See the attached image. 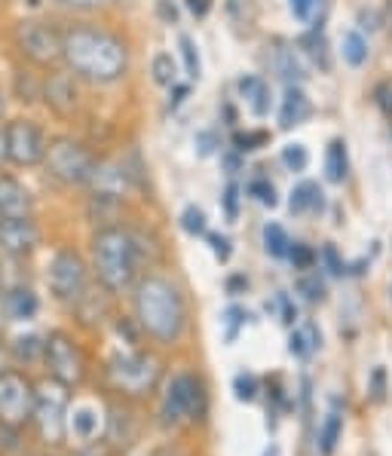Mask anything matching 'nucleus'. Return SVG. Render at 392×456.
Here are the masks:
<instances>
[{
  "instance_id": "nucleus-39",
  "label": "nucleus",
  "mask_w": 392,
  "mask_h": 456,
  "mask_svg": "<svg viewBox=\"0 0 392 456\" xmlns=\"http://www.w3.org/2000/svg\"><path fill=\"white\" fill-rule=\"evenodd\" d=\"M208 242H212L215 257H218V261H227V257H230V240H227V236H221V233H208Z\"/></svg>"
},
{
  "instance_id": "nucleus-25",
  "label": "nucleus",
  "mask_w": 392,
  "mask_h": 456,
  "mask_svg": "<svg viewBox=\"0 0 392 456\" xmlns=\"http://www.w3.org/2000/svg\"><path fill=\"white\" fill-rule=\"evenodd\" d=\"M264 245H267V251L273 257H289L291 240L279 224H267V227H264Z\"/></svg>"
},
{
  "instance_id": "nucleus-14",
  "label": "nucleus",
  "mask_w": 392,
  "mask_h": 456,
  "mask_svg": "<svg viewBox=\"0 0 392 456\" xmlns=\"http://www.w3.org/2000/svg\"><path fill=\"white\" fill-rule=\"evenodd\" d=\"M0 217H31V193L10 175H0Z\"/></svg>"
},
{
  "instance_id": "nucleus-33",
  "label": "nucleus",
  "mask_w": 392,
  "mask_h": 456,
  "mask_svg": "<svg viewBox=\"0 0 392 456\" xmlns=\"http://www.w3.org/2000/svg\"><path fill=\"white\" fill-rule=\"evenodd\" d=\"M95 426H98V417L93 411H77L74 417V432L80 435V438H93L95 435Z\"/></svg>"
},
{
  "instance_id": "nucleus-1",
  "label": "nucleus",
  "mask_w": 392,
  "mask_h": 456,
  "mask_svg": "<svg viewBox=\"0 0 392 456\" xmlns=\"http://www.w3.org/2000/svg\"><path fill=\"white\" fill-rule=\"evenodd\" d=\"M65 61L74 77L89 83H117L129 71V49L104 28L77 25L65 31Z\"/></svg>"
},
{
  "instance_id": "nucleus-22",
  "label": "nucleus",
  "mask_w": 392,
  "mask_h": 456,
  "mask_svg": "<svg viewBox=\"0 0 392 456\" xmlns=\"http://www.w3.org/2000/svg\"><path fill=\"white\" fill-rule=\"evenodd\" d=\"M343 61L353 68H362L368 61V40L359 31L343 34Z\"/></svg>"
},
{
  "instance_id": "nucleus-29",
  "label": "nucleus",
  "mask_w": 392,
  "mask_h": 456,
  "mask_svg": "<svg viewBox=\"0 0 392 456\" xmlns=\"http://www.w3.org/2000/svg\"><path fill=\"white\" fill-rule=\"evenodd\" d=\"M181 227H184L191 236L206 233V215H202V208L187 206V208H184V215H181Z\"/></svg>"
},
{
  "instance_id": "nucleus-15",
  "label": "nucleus",
  "mask_w": 392,
  "mask_h": 456,
  "mask_svg": "<svg viewBox=\"0 0 392 456\" xmlns=\"http://www.w3.org/2000/svg\"><path fill=\"white\" fill-rule=\"evenodd\" d=\"M77 98H80V95H77V86H74V77L71 74H53V77H49L46 102L53 104L55 114H61V117L74 114Z\"/></svg>"
},
{
  "instance_id": "nucleus-18",
  "label": "nucleus",
  "mask_w": 392,
  "mask_h": 456,
  "mask_svg": "<svg viewBox=\"0 0 392 456\" xmlns=\"http://www.w3.org/2000/svg\"><path fill=\"white\" fill-rule=\"evenodd\" d=\"M240 93H242L245 104H249V110L255 117H267L270 114V86L261 80V77H255V74L242 77Z\"/></svg>"
},
{
  "instance_id": "nucleus-10",
  "label": "nucleus",
  "mask_w": 392,
  "mask_h": 456,
  "mask_svg": "<svg viewBox=\"0 0 392 456\" xmlns=\"http://www.w3.org/2000/svg\"><path fill=\"white\" fill-rule=\"evenodd\" d=\"M49 291L61 304H80L86 294V264L77 251H59L46 273Z\"/></svg>"
},
{
  "instance_id": "nucleus-37",
  "label": "nucleus",
  "mask_w": 392,
  "mask_h": 456,
  "mask_svg": "<svg viewBox=\"0 0 392 456\" xmlns=\"http://www.w3.org/2000/svg\"><path fill=\"white\" fill-rule=\"evenodd\" d=\"M322 261H325V266H328V273H331V276H343V273H347V266H343V261H340V255H338V248H334V245H325V248H322Z\"/></svg>"
},
{
  "instance_id": "nucleus-13",
  "label": "nucleus",
  "mask_w": 392,
  "mask_h": 456,
  "mask_svg": "<svg viewBox=\"0 0 392 456\" xmlns=\"http://www.w3.org/2000/svg\"><path fill=\"white\" fill-rule=\"evenodd\" d=\"M40 245V230L31 217H0V255L25 257Z\"/></svg>"
},
{
  "instance_id": "nucleus-35",
  "label": "nucleus",
  "mask_w": 392,
  "mask_h": 456,
  "mask_svg": "<svg viewBox=\"0 0 392 456\" xmlns=\"http://www.w3.org/2000/svg\"><path fill=\"white\" fill-rule=\"evenodd\" d=\"M233 389H236V398H240V402H251L257 392V380L251 374H240L233 380Z\"/></svg>"
},
{
  "instance_id": "nucleus-8",
  "label": "nucleus",
  "mask_w": 392,
  "mask_h": 456,
  "mask_svg": "<svg viewBox=\"0 0 392 456\" xmlns=\"http://www.w3.org/2000/svg\"><path fill=\"white\" fill-rule=\"evenodd\" d=\"M44 362L49 368V377L55 383L68 386V389H77V386L86 380V355H83V349L68 334L53 331L46 337Z\"/></svg>"
},
{
  "instance_id": "nucleus-19",
  "label": "nucleus",
  "mask_w": 392,
  "mask_h": 456,
  "mask_svg": "<svg viewBox=\"0 0 392 456\" xmlns=\"http://www.w3.org/2000/svg\"><path fill=\"white\" fill-rule=\"evenodd\" d=\"M322 346V334L316 325H298L289 337V353L294 355V359H310L313 353Z\"/></svg>"
},
{
  "instance_id": "nucleus-9",
  "label": "nucleus",
  "mask_w": 392,
  "mask_h": 456,
  "mask_svg": "<svg viewBox=\"0 0 392 456\" xmlns=\"http://www.w3.org/2000/svg\"><path fill=\"white\" fill-rule=\"evenodd\" d=\"M19 49L34 61V65H59L65 61V31L46 22H22L16 28Z\"/></svg>"
},
{
  "instance_id": "nucleus-40",
  "label": "nucleus",
  "mask_w": 392,
  "mask_h": 456,
  "mask_svg": "<svg viewBox=\"0 0 392 456\" xmlns=\"http://www.w3.org/2000/svg\"><path fill=\"white\" fill-rule=\"evenodd\" d=\"M377 104H380L383 114L392 120V89L389 86H377Z\"/></svg>"
},
{
  "instance_id": "nucleus-42",
  "label": "nucleus",
  "mask_w": 392,
  "mask_h": 456,
  "mask_svg": "<svg viewBox=\"0 0 392 456\" xmlns=\"http://www.w3.org/2000/svg\"><path fill=\"white\" fill-rule=\"evenodd\" d=\"M236 202H240V187L230 184L227 193H224V206H227V215L230 217H236Z\"/></svg>"
},
{
  "instance_id": "nucleus-41",
  "label": "nucleus",
  "mask_w": 392,
  "mask_h": 456,
  "mask_svg": "<svg viewBox=\"0 0 392 456\" xmlns=\"http://www.w3.org/2000/svg\"><path fill=\"white\" fill-rule=\"evenodd\" d=\"M313 6H316V0H291V12L298 19H310Z\"/></svg>"
},
{
  "instance_id": "nucleus-31",
  "label": "nucleus",
  "mask_w": 392,
  "mask_h": 456,
  "mask_svg": "<svg viewBox=\"0 0 392 456\" xmlns=\"http://www.w3.org/2000/svg\"><path fill=\"white\" fill-rule=\"evenodd\" d=\"M249 193L255 196L257 202H261V206H276V191H273V184L270 181H264V178H257V181H251L249 184Z\"/></svg>"
},
{
  "instance_id": "nucleus-27",
  "label": "nucleus",
  "mask_w": 392,
  "mask_h": 456,
  "mask_svg": "<svg viewBox=\"0 0 392 456\" xmlns=\"http://www.w3.org/2000/svg\"><path fill=\"white\" fill-rule=\"evenodd\" d=\"M289 257H291L294 270H310V266L319 261V255H316V251H313L310 245H304V242H291Z\"/></svg>"
},
{
  "instance_id": "nucleus-17",
  "label": "nucleus",
  "mask_w": 392,
  "mask_h": 456,
  "mask_svg": "<svg viewBox=\"0 0 392 456\" xmlns=\"http://www.w3.org/2000/svg\"><path fill=\"white\" fill-rule=\"evenodd\" d=\"M40 310L37 294L25 285H16V289L4 291V313L10 315L12 322H31Z\"/></svg>"
},
{
  "instance_id": "nucleus-46",
  "label": "nucleus",
  "mask_w": 392,
  "mask_h": 456,
  "mask_svg": "<svg viewBox=\"0 0 392 456\" xmlns=\"http://www.w3.org/2000/svg\"><path fill=\"white\" fill-rule=\"evenodd\" d=\"M240 319H242V310H227V322H230V334L227 337H233L236 334V325H240Z\"/></svg>"
},
{
  "instance_id": "nucleus-44",
  "label": "nucleus",
  "mask_w": 392,
  "mask_h": 456,
  "mask_svg": "<svg viewBox=\"0 0 392 456\" xmlns=\"http://www.w3.org/2000/svg\"><path fill=\"white\" fill-rule=\"evenodd\" d=\"M59 4L74 6V10H98V6H102L104 0H59Z\"/></svg>"
},
{
  "instance_id": "nucleus-6",
  "label": "nucleus",
  "mask_w": 392,
  "mask_h": 456,
  "mask_svg": "<svg viewBox=\"0 0 392 456\" xmlns=\"http://www.w3.org/2000/svg\"><path fill=\"white\" fill-rule=\"evenodd\" d=\"M34 404H37V386L22 370H0V429L22 432L34 423Z\"/></svg>"
},
{
  "instance_id": "nucleus-24",
  "label": "nucleus",
  "mask_w": 392,
  "mask_h": 456,
  "mask_svg": "<svg viewBox=\"0 0 392 456\" xmlns=\"http://www.w3.org/2000/svg\"><path fill=\"white\" fill-rule=\"evenodd\" d=\"M276 71L282 80H289V83H298V80H304V68H300V61H298V55H294V49H276Z\"/></svg>"
},
{
  "instance_id": "nucleus-16",
  "label": "nucleus",
  "mask_w": 392,
  "mask_h": 456,
  "mask_svg": "<svg viewBox=\"0 0 392 456\" xmlns=\"http://www.w3.org/2000/svg\"><path fill=\"white\" fill-rule=\"evenodd\" d=\"M313 114V104L306 93L300 86H289L285 89V98H282V110H279V126L282 129H294V126L306 123Z\"/></svg>"
},
{
  "instance_id": "nucleus-38",
  "label": "nucleus",
  "mask_w": 392,
  "mask_h": 456,
  "mask_svg": "<svg viewBox=\"0 0 392 456\" xmlns=\"http://www.w3.org/2000/svg\"><path fill=\"white\" fill-rule=\"evenodd\" d=\"M264 142H267L264 132H245V135H236V151H257Z\"/></svg>"
},
{
  "instance_id": "nucleus-3",
  "label": "nucleus",
  "mask_w": 392,
  "mask_h": 456,
  "mask_svg": "<svg viewBox=\"0 0 392 456\" xmlns=\"http://www.w3.org/2000/svg\"><path fill=\"white\" fill-rule=\"evenodd\" d=\"M93 264L95 276L110 294H123L132 289L142 266V245L138 236L123 227H104L93 240Z\"/></svg>"
},
{
  "instance_id": "nucleus-47",
  "label": "nucleus",
  "mask_w": 392,
  "mask_h": 456,
  "mask_svg": "<svg viewBox=\"0 0 392 456\" xmlns=\"http://www.w3.org/2000/svg\"><path fill=\"white\" fill-rule=\"evenodd\" d=\"M374 398H377V402L383 398V370H377V374H374Z\"/></svg>"
},
{
  "instance_id": "nucleus-7",
  "label": "nucleus",
  "mask_w": 392,
  "mask_h": 456,
  "mask_svg": "<svg viewBox=\"0 0 392 456\" xmlns=\"http://www.w3.org/2000/svg\"><path fill=\"white\" fill-rule=\"evenodd\" d=\"M206 408H208V398L200 377L178 374L169 383V392L163 398V423L166 426L196 423V419L206 417Z\"/></svg>"
},
{
  "instance_id": "nucleus-45",
  "label": "nucleus",
  "mask_w": 392,
  "mask_h": 456,
  "mask_svg": "<svg viewBox=\"0 0 392 456\" xmlns=\"http://www.w3.org/2000/svg\"><path fill=\"white\" fill-rule=\"evenodd\" d=\"M187 6H191L193 16H206L208 6H212V0H187Z\"/></svg>"
},
{
  "instance_id": "nucleus-5",
  "label": "nucleus",
  "mask_w": 392,
  "mask_h": 456,
  "mask_svg": "<svg viewBox=\"0 0 392 456\" xmlns=\"http://www.w3.org/2000/svg\"><path fill=\"white\" fill-rule=\"evenodd\" d=\"M159 362L153 359L151 353H126V355H117L110 359L108 370V386L120 395H132V398H142L147 392H153V386L159 383Z\"/></svg>"
},
{
  "instance_id": "nucleus-43",
  "label": "nucleus",
  "mask_w": 392,
  "mask_h": 456,
  "mask_svg": "<svg viewBox=\"0 0 392 456\" xmlns=\"http://www.w3.org/2000/svg\"><path fill=\"white\" fill-rule=\"evenodd\" d=\"M196 147H200V157H208V153H215V135H212V132H202V135L196 138Z\"/></svg>"
},
{
  "instance_id": "nucleus-30",
  "label": "nucleus",
  "mask_w": 392,
  "mask_h": 456,
  "mask_svg": "<svg viewBox=\"0 0 392 456\" xmlns=\"http://www.w3.org/2000/svg\"><path fill=\"white\" fill-rule=\"evenodd\" d=\"M298 291L304 294L310 304H319V300H325V282H322L319 276H304L298 282Z\"/></svg>"
},
{
  "instance_id": "nucleus-51",
  "label": "nucleus",
  "mask_w": 392,
  "mask_h": 456,
  "mask_svg": "<svg viewBox=\"0 0 392 456\" xmlns=\"http://www.w3.org/2000/svg\"><path fill=\"white\" fill-rule=\"evenodd\" d=\"M0 370H4V368H0Z\"/></svg>"
},
{
  "instance_id": "nucleus-32",
  "label": "nucleus",
  "mask_w": 392,
  "mask_h": 456,
  "mask_svg": "<svg viewBox=\"0 0 392 456\" xmlns=\"http://www.w3.org/2000/svg\"><path fill=\"white\" fill-rule=\"evenodd\" d=\"M181 46V55H184V68H187V77H200V55H196V46L191 37H181L178 40Z\"/></svg>"
},
{
  "instance_id": "nucleus-21",
  "label": "nucleus",
  "mask_w": 392,
  "mask_h": 456,
  "mask_svg": "<svg viewBox=\"0 0 392 456\" xmlns=\"http://www.w3.org/2000/svg\"><path fill=\"white\" fill-rule=\"evenodd\" d=\"M322 208V191L319 184H313V181H304V184L294 187L291 193V212L304 215V212H316Z\"/></svg>"
},
{
  "instance_id": "nucleus-28",
  "label": "nucleus",
  "mask_w": 392,
  "mask_h": 456,
  "mask_svg": "<svg viewBox=\"0 0 392 456\" xmlns=\"http://www.w3.org/2000/svg\"><path fill=\"white\" fill-rule=\"evenodd\" d=\"M153 80H157L159 86H172V83H175V61H172V55L159 53L157 59H153Z\"/></svg>"
},
{
  "instance_id": "nucleus-26",
  "label": "nucleus",
  "mask_w": 392,
  "mask_h": 456,
  "mask_svg": "<svg viewBox=\"0 0 392 456\" xmlns=\"http://www.w3.org/2000/svg\"><path fill=\"white\" fill-rule=\"evenodd\" d=\"M282 163L289 172H304L306 163H310V153H306L304 144H289L282 151Z\"/></svg>"
},
{
  "instance_id": "nucleus-50",
  "label": "nucleus",
  "mask_w": 392,
  "mask_h": 456,
  "mask_svg": "<svg viewBox=\"0 0 392 456\" xmlns=\"http://www.w3.org/2000/svg\"><path fill=\"white\" fill-rule=\"evenodd\" d=\"M0 114H4V95H0Z\"/></svg>"
},
{
  "instance_id": "nucleus-2",
  "label": "nucleus",
  "mask_w": 392,
  "mask_h": 456,
  "mask_svg": "<svg viewBox=\"0 0 392 456\" xmlns=\"http://www.w3.org/2000/svg\"><path fill=\"white\" fill-rule=\"evenodd\" d=\"M135 313H138V325L153 340L175 343L184 334L187 325L184 297H181V291L175 289L169 279H159V276L142 279L135 291Z\"/></svg>"
},
{
  "instance_id": "nucleus-4",
  "label": "nucleus",
  "mask_w": 392,
  "mask_h": 456,
  "mask_svg": "<svg viewBox=\"0 0 392 456\" xmlns=\"http://www.w3.org/2000/svg\"><path fill=\"white\" fill-rule=\"evenodd\" d=\"M44 166L55 181H61V184H68V187H77V184H89V181H93L98 159L93 157V151H89L86 144L61 135L49 142Z\"/></svg>"
},
{
  "instance_id": "nucleus-20",
  "label": "nucleus",
  "mask_w": 392,
  "mask_h": 456,
  "mask_svg": "<svg viewBox=\"0 0 392 456\" xmlns=\"http://www.w3.org/2000/svg\"><path fill=\"white\" fill-rule=\"evenodd\" d=\"M325 175L331 184H343V178L349 175V153H347V144L340 138H334L328 144V153H325Z\"/></svg>"
},
{
  "instance_id": "nucleus-36",
  "label": "nucleus",
  "mask_w": 392,
  "mask_h": 456,
  "mask_svg": "<svg viewBox=\"0 0 392 456\" xmlns=\"http://www.w3.org/2000/svg\"><path fill=\"white\" fill-rule=\"evenodd\" d=\"M304 46H306V53H310L322 68H328V59H325V40H322V34H310V37H304Z\"/></svg>"
},
{
  "instance_id": "nucleus-12",
  "label": "nucleus",
  "mask_w": 392,
  "mask_h": 456,
  "mask_svg": "<svg viewBox=\"0 0 392 456\" xmlns=\"http://www.w3.org/2000/svg\"><path fill=\"white\" fill-rule=\"evenodd\" d=\"M6 157L16 166H40L46 159V135L37 123L12 120L6 126Z\"/></svg>"
},
{
  "instance_id": "nucleus-34",
  "label": "nucleus",
  "mask_w": 392,
  "mask_h": 456,
  "mask_svg": "<svg viewBox=\"0 0 392 456\" xmlns=\"http://www.w3.org/2000/svg\"><path fill=\"white\" fill-rule=\"evenodd\" d=\"M16 355L19 359H37V355H44V343H40L37 337H19Z\"/></svg>"
},
{
  "instance_id": "nucleus-11",
  "label": "nucleus",
  "mask_w": 392,
  "mask_h": 456,
  "mask_svg": "<svg viewBox=\"0 0 392 456\" xmlns=\"http://www.w3.org/2000/svg\"><path fill=\"white\" fill-rule=\"evenodd\" d=\"M68 386L46 383L44 392H37V404H34V423L46 444H61L68 426Z\"/></svg>"
},
{
  "instance_id": "nucleus-48",
  "label": "nucleus",
  "mask_w": 392,
  "mask_h": 456,
  "mask_svg": "<svg viewBox=\"0 0 392 456\" xmlns=\"http://www.w3.org/2000/svg\"><path fill=\"white\" fill-rule=\"evenodd\" d=\"M153 456H187V453H181L178 447H163V451H157Z\"/></svg>"
},
{
  "instance_id": "nucleus-49",
  "label": "nucleus",
  "mask_w": 392,
  "mask_h": 456,
  "mask_svg": "<svg viewBox=\"0 0 392 456\" xmlns=\"http://www.w3.org/2000/svg\"><path fill=\"white\" fill-rule=\"evenodd\" d=\"M4 159H10V157H6V132H0V163H4Z\"/></svg>"
},
{
  "instance_id": "nucleus-23",
  "label": "nucleus",
  "mask_w": 392,
  "mask_h": 456,
  "mask_svg": "<svg viewBox=\"0 0 392 456\" xmlns=\"http://www.w3.org/2000/svg\"><path fill=\"white\" fill-rule=\"evenodd\" d=\"M340 432H343V417L338 411H331L325 417V423H322V429H319V447H322V453H334V447H338V441H340Z\"/></svg>"
}]
</instances>
